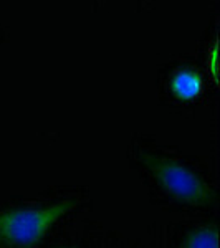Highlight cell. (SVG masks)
Returning a JSON list of instances; mask_svg holds the SVG:
<instances>
[{"label": "cell", "instance_id": "2", "mask_svg": "<svg viewBox=\"0 0 220 248\" xmlns=\"http://www.w3.org/2000/svg\"><path fill=\"white\" fill-rule=\"evenodd\" d=\"M144 164L164 189L179 201L192 205H204L214 201V190L189 167L149 155H144Z\"/></svg>", "mask_w": 220, "mask_h": 248}, {"label": "cell", "instance_id": "4", "mask_svg": "<svg viewBox=\"0 0 220 248\" xmlns=\"http://www.w3.org/2000/svg\"><path fill=\"white\" fill-rule=\"evenodd\" d=\"M182 248H219L217 227H201L192 230L184 240Z\"/></svg>", "mask_w": 220, "mask_h": 248}, {"label": "cell", "instance_id": "3", "mask_svg": "<svg viewBox=\"0 0 220 248\" xmlns=\"http://www.w3.org/2000/svg\"><path fill=\"white\" fill-rule=\"evenodd\" d=\"M169 88L175 98L182 99V101H190L202 93L204 79L197 71L190 70V68H182L171 77Z\"/></svg>", "mask_w": 220, "mask_h": 248}, {"label": "cell", "instance_id": "5", "mask_svg": "<svg viewBox=\"0 0 220 248\" xmlns=\"http://www.w3.org/2000/svg\"><path fill=\"white\" fill-rule=\"evenodd\" d=\"M212 65H214V75H217V50L212 51Z\"/></svg>", "mask_w": 220, "mask_h": 248}, {"label": "cell", "instance_id": "1", "mask_svg": "<svg viewBox=\"0 0 220 248\" xmlns=\"http://www.w3.org/2000/svg\"><path fill=\"white\" fill-rule=\"evenodd\" d=\"M75 207V201H63L45 207L0 212V243L12 248H31L38 245L48 230Z\"/></svg>", "mask_w": 220, "mask_h": 248}]
</instances>
